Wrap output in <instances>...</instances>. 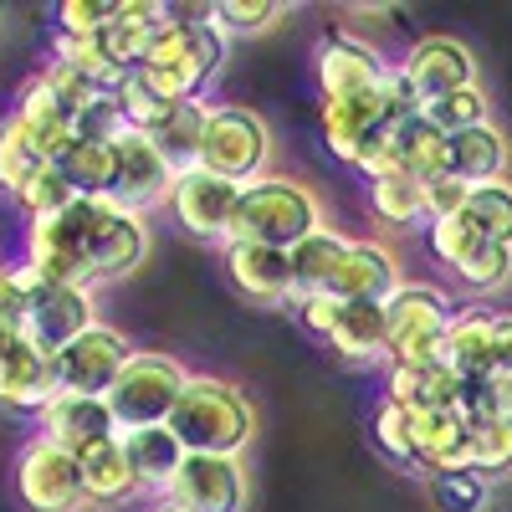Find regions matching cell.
Returning a JSON list of instances; mask_svg holds the SVG:
<instances>
[{"mask_svg":"<svg viewBox=\"0 0 512 512\" xmlns=\"http://www.w3.org/2000/svg\"><path fill=\"white\" fill-rule=\"evenodd\" d=\"M118 0H62L57 6V36H98L113 26Z\"/></svg>","mask_w":512,"mask_h":512,"instance_id":"obj_46","label":"cell"},{"mask_svg":"<svg viewBox=\"0 0 512 512\" xmlns=\"http://www.w3.org/2000/svg\"><path fill=\"white\" fill-rule=\"evenodd\" d=\"M41 169H47V159H41L21 134H16V123L6 118V123H0V195H21L36 175H41Z\"/></svg>","mask_w":512,"mask_h":512,"instance_id":"obj_40","label":"cell"},{"mask_svg":"<svg viewBox=\"0 0 512 512\" xmlns=\"http://www.w3.org/2000/svg\"><path fill=\"white\" fill-rule=\"evenodd\" d=\"M384 72H390V62H384L374 47H364L359 36L333 31L318 47V93H323V103H349V98L379 93Z\"/></svg>","mask_w":512,"mask_h":512,"instance_id":"obj_15","label":"cell"},{"mask_svg":"<svg viewBox=\"0 0 512 512\" xmlns=\"http://www.w3.org/2000/svg\"><path fill=\"white\" fill-rule=\"evenodd\" d=\"M431 497L441 512H482L487 507V477L477 472H441L431 477Z\"/></svg>","mask_w":512,"mask_h":512,"instance_id":"obj_45","label":"cell"},{"mask_svg":"<svg viewBox=\"0 0 512 512\" xmlns=\"http://www.w3.org/2000/svg\"><path fill=\"white\" fill-rule=\"evenodd\" d=\"M72 200H77V190H72V180L62 175V164H47L41 175L16 195V210H21V221L31 226V221H52V216H62V210H72Z\"/></svg>","mask_w":512,"mask_h":512,"instance_id":"obj_36","label":"cell"},{"mask_svg":"<svg viewBox=\"0 0 512 512\" xmlns=\"http://www.w3.org/2000/svg\"><path fill=\"white\" fill-rule=\"evenodd\" d=\"M425 246H431V256H436V262L441 267H461L466 262V256H472L477 246H482V231L472 226V221H466V216H451V221H431V226H425Z\"/></svg>","mask_w":512,"mask_h":512,"instance_id":"obj_44","label":"cell"},{"mask_svg":"<svg viewBox=\"0 0 512 512\" xmlns=\"http://www.w3.org/2000/svg\"><path fill=\"white\" fill-rule=\"evenodd\" d=\"M128 359H134L128 338L118 328L98 323V328H88L82 338H72L62 354H52L57 390H67V395H108V384L118 379V369Z\"/></svg>","mask_w":512,"mask_h":512,"instance_id":"obj_12","label":"cell"},{"mask_svg":"<svg viewBox=\"0 0 512 512\" xmlns=\"http://www.w3.org/2000/svg\"><path fill=\"white\" fill-rule=\"evenodd\" d=\"M82 241H88L93 282H118L149 256V226L139 210L118 205L113 195H82Z\"/></svg>","mask_w":512,"mask_h":512,"instance_id":"obj_7","label":"cell"},{"mask_svg":"<svg viewBox=\"0 0 512 512\" xmlns=\"http://www.w3.org/2000/svg\"><path fill=\"white\" fill-rule=\"evenodd\" d=\"M292 277H297V297L303 292H333L338 282V267H344V256H349V236H338L328 226H318L313 236H303L292 251Z\"/></svg>","mask_w":512,"mask_h":512,"instance_id":"obj_29","label":"cell"},{"mask_svg":"<svg viewBox=\"0 0 512 512\" xmlns=\"http://www.w3.org/2000/svg\"><path fill=\"white\" fill-rule=\"evenodd\" d=\"M164 502L185 507V512H241L246 502L241 456H190L185 451L175 482L164 487Z\"/></svg>","mask_w":512,"mask_h":512,"instance_id":"obj_14","label":"cell"},{"mask_svg":"<svg viewBox=\"0 0 512 512\" xmlns=\"http://www.w3.org/2000/svg\"><path fill=\"white\" fill-rule=\"evenodd\" d=\"M338 308H344V303H338L333 292H303V297L292 303L297 323H303L313 338H323V344H328V333H333V323H338Z\"/></svg>","mask_w":512,"mask_h":512,"instance_id":"obj_50","label":"cell"},{"mask_svg":"<svg viewBox=\"0 0 512 512\" xmlns=\"http://www.w3.org/2000/svg\"><path fill=\"white\" fill-rule=\"evenodd\" d=\"M36 77L47 82V88H52V98H57L67 113H82V108H88V103L98 98V88H93V82H88V77H77V72H72V67H62V62H47V67H41Z\"/></svg>","mask_w":512,"mask_h":512,"instance_id":"obj_48","label":"cell"},{"mask_svg":"<svg viewBox=\"0 0 512 512\" xmlns=\"http://www.w3.org/2000/svg\"><path fill=\"white\" fill-rule=\"evenodd\" d=\"M328 349H338V359H349V364L384 359V349H390L384 308L379 303H344V308H338L333 333H328Z\"/></svg>","mask_w":512,"mask_h":512,"instance_id":"obj_28","label":"cell"},{"mask_svg":"<svg viewBox=\"0 0 512 512\" xmlns=\"http://www.w3.org/2000/svg\"><path fill=\"white\" fill-rule=\"evenodd\" d=\"M57 395V369H52V354H41L31 344H21L6 364H0V405L6 410H41Z\"/></svg>","mask_w":512,"mask_h":512,"instance_id":"obj_26","label":"cell"},{"mask_svg":"<svg viewBox=\"0 0 512 512\" xmlns=\"http://www.w3.org/2000/svg\"><path fill=\"white\" fill-rule=\"evenodd\" d=\"M492 374L512 379V313H492Z\"/></svg>","mask_w":512,"mask_h":512,"instance_id":"obj_51","label":"cell"},{"mask_svg":"<svg viewBox=\"0 0 512 512\" xmlns=\"http://www.w3.org/2000/svg\"><path fill=\"white\" fill-rule=\"evenodd\" d=\"M205 16L221 26V36H251V31H267L272 21H282L287 11L277 0H216Z\"/></svg>","mask_w":512,"mask_h":512,"instance_id":"obj_43","label":"cell"},{"mask_svg":"<svg viewBox=\"0 0 512 512\" xmlns=\"http://www.w3.org/2000/svg\"><path fill=\"white\" fill-rule=\"evenodd\" d=\"M77 466H82V492H88V502H98V507H123V502H134L144 492L139 477H134V466H128V456H123L118 436L88 446L77 456Z\"/></svg>","mask_w":512,"mask_h":512,"instance_id":"obj_24","label":"cell"},{"mask_svg":"<svg viewBox=\"0 0 512 512\" xmlns=\"http://www.w3.org/2000/svg\"><path fill=\"white\" fill-rule=\"evenodd\" d=\"M185 369L180 359L169 354H154V349H134L118 369V379L108 384V410H113V425L118 431H144V425H169V410H175L180 390H185Z\"/></svg>","mask_w":512,"mask_h":512,"instance_id":"obj_4","label":"cell"},{"mask_svg":"<svg viewBox=\"0 0 512 512\" xmlns=\"http://www.w3.org/2000/svg\"><path fill=\"white\" fill-rule=\"evenodd\" d=\"M456 318V303L431 287V282H400V292L384 303V328H390V364H441V344L446 328Z\"/></svg>","mask_w":512,"mask_h":512,"instance_id":"obj_5","label":"cell"},{"mask_svg":"<svg viewBox=\"0 0 512 512\" xmlns=\"http://www.w3.org/2000/svg\"><path fill=\"white\" fill-rule=\"evenodd\" d=\"M41 282L21 267V262H0V323H26V308H31V292Z\"/></svg>","mask_w":512,"mask_h":512,"instance_id":"obj_47","label":"cell"},{"mask_svg":"<svg viewBox=\"0 0 512 512\" xmlns=\"http://www.w3.org/2000/svg\"><path fill=\"white\" fill-rule=\"evenodd\" d=\"M21 267L41 287H88L93 292L88 241H82V195L72 200V210H62V216L26 226V236H21Z\"/></svg>","mask_w":512,"mask_h":512,"instance_id":"obj_8","label":"cell"},{"mask_svg":"<svg viewBox=\"0 0 512 512\" xmlns=\"http://www.w3.org/2000/svg\"><path fill=\"white\" fill-rule=\"evenodd\" d=\"M507 169V139L497 123H482V128H466V134H451L446 139V175H456L461 185H492L502 180Z\"/></svg>","mask_w":512,"mask_h":512,"instance_id":"obj_25","label":"cell"},{"mask_svg":"<svg viewBox=\"0 0 512 512\" xmlns=\"http://www.w3.org/2000/svg\"><path fill=\"white\" fill-rule=\"evenodd\" d=\"M466 221L482 231V241L512 246V185H507V180L477 185L472 200H466Z\"/></svg>","mask_w":512,"mask_h":512,"instance_id":"obj_35","label":"cell"},{"mask_svg":"<svg viewBox=\"0 0 512 512\" xmlns=\"http://www.w3.org/2000/svg\"><path fill=\"white\" fill-rule=\"evenodd\" d=\"M466 200H472V185H461L456 175L425 180V226H431V221H451V216H466Z\"/></svg>","mask_w":512,"mask_h":512,"instance_id":"obj_49","label":"cell"},{"mask_svg":"<svg viewBox=\"0 0 512 512\" xmlns=\"http://www.w3.org/2000/svg\"><path fill=\"white\" fill-rule=\"evenodd\" d=\"M400 77H405V88L425 108V103H436L446 93L477 88V57L456 36H420L415 47L405 52V62H400Z\"/></svg>","mask_w":512,"mask_h":512,"instance_id":"obj_11","label":"cell"},{"mask_svg":"<svg viewBox=\"0 0 512 512\" xmlns=\"http://www.w3.org/2000/svg\"><path fill=\"white\" fill-rule=\"evenodd\" d=\"M420 118L431 123V128H441L446 139H451V134H466V128L492 123V118H487V93H482V82H477V88H461V93H446V98H436V103H425Z\"/></svg>","mask_w":512,"mask_h":512,"instance_id":"obj_37","label":"cell"},{"mask_svg":"<svg viewBox=\"0 0 512 512\" xmlns=\"http://www.w3.org/2000/svg\"><path fill=\"white\" fill-rule=\"evenodd\" d=\"M379 128H400V123H390L379 93L349 98V103H323V113H318L323 149H328L338 164H349V169H359V159H364V149H369V139L379 134Z\"/></svg>","mask_w":512,"mask_h":512,"instance_id":"obj_20","label":"cell"},{"mask_svg":"<svg viewBox=\"0 0 512 512\" xmlns=\"http://www.w3.org/2000/svg\"><path fill=\"white\" fill-rule=\"evenodd\" d=\"M369 431H374V446L400 461V466H415V436H410V410L395 405V400H379L374 405V420H369Z\"/></svg>","mask_w":512,"mask_h":512,"instance_id":"obj_42","label":"cell"},{"mask_svg":"<svg viewBox=\"0 0 512 512\" xmlns=\"http://www.w3.org/2000/svg\"><path fill=\"white\" fill-rule=\"evenodd\" d=\"M159 512H185V507H169V502H159Z\"/></svg>","mask_w":512,"mask_h":512,"instance_id":"obj_52","label":"cell"},{"mask_svg":"<svg viewBox=\"0 0 512 512\" xmlns=\"http://www.w3.org/2000/svg\"><path fill=\"white\" fill-rule=\"evenodd\" d=\"M400 164L410 180H441L446 175V134L441 128H431L425 118H410L400 123Z\"/></svg>","mask_w":512,"mask_h":512,"instance_id":"obj_33","label":"cell"},{"mask_svg":"<svg viewBox=\"0 0 512 512\" xmlns=\"http://www.w3.org/2000/svg\"><path fill=\"white\" fill-rule=\"evenodd\" d=\"M16 497L31 512H82L88 492H82V466L72 451L31 436L16 456Z\"/></svg>","mask_w":512,"mask_h":512,"instance_id":"obj_9","label":"cell"},{"mask_svg":"<svg viewBox=\"0 0 512 512\" xmlns=\"http://www.w3.org/2000/svg\"><path fill=\"white\" fill-rule=\"evenodd\" d=\"M226 272H231L236 292H246L251 303H267V308H292V303H297L292 256L277 251V246L226 241Z\"/></svg>","mask_w":512,"mask_h":512,"instance_id":"obj_18","label":"cell"},{"mask_svg":"<svg viewBox=\"0 0 512 512\" xmlns=\"http://www.w3.org/2000/svg\"><path fill=\"white\" fill-rule=\"evenodd\" d=\"M323 226L318 216V200L297 185V180H282V175H262L241 185V200H236V216H231V231L226 241H256V246H277V251H292L303 236H313ZM221 241V246H226Z\"/></svg>","mask_w":512,"mask_h":512,"instance_id":"obj_3","label":"cell"},{"mask_svg":"<svg viewBox=\"0 0 512 512\" xmlns=\"http://www.w3.org/2000/svg\"><path fill=\"white\" fill-rule=\"evenodd\" d=\"M369 210L374 221L384 226H425V185L410 180V175H384V180H369Z\"/></svg>","mask_w":512,"mask_h":512,"instance_id":"obj_32","label":"cell"},{"mask_svg":"<svg viewBox=\"0 0 512 512\" xmlns=\"http://www.w3.org/2000/svg\"><path fill=\"white\" fill-rule=\"evenodd\" d=\"M113 98H118V113H123V128H134V134H154V128L175 113V103H164L149 82L139 77V72H128L118 88H113Z\"/></svg>","mask_w":512,"mask_h":512,"instance_id":"obj_39","label":"cell"},{"mask_svg":"<svg viewBox=\"0 0 512 512\" xmlns=\"http://www.w3.org/2000/svg\"><path fill=\"white\" fill-rule=\"evenodd\" d=\"M400 267L395 256L384 251L379 241H349V256L344 267H338V282H333V297L338 303H390V297L400 292Z\"/></svg>","mask_w":512,"mask_h":512,"instance_id":"obj_22","label":"cell"},{"mask_svg":"<svg viewBox=\"0 0 512 512\" xmlns=\"http://www.w3.org/2000/svg\"><path fill=\"white\" fill-rule=\"evenodd\" d=\"M62 175L77 195H108L113 190V144H72L62 154Z\"/></svg>","mask_w":512,"mask_h":512,"instance_id":"obj_38","label":"cell"},{"mask_svg":"<svg viewBox=\"0 0 512 512\" xmlns=\"http://www.w3.org/2000/svg\"><path fill=\"white\" fill-rule=\"evenodd\" d=\"M11 123H16V134L47 164H62V154L77 144V113H67L41 77H31L26 88H21V103H16Z\"/></svg>","mask_w":512,"mask_h":512,"instance_id":"obj_19","label":"cell"},{"mask_svg":"<svg viewBox=\"0 0 512 512\" xmlns=\"http://www.w3.org/2000/svg\"><path fill=\"white\" fill-rule=\"evenodd\" d=\"M98 328V303L88 287H36L21 323V338L41 354H62L72 338Z\"/></svg>","mask_w":512,"mask_h":512,"instance_id":"obj_13","label":"cell"},{"mask_svg":"<svg viewBox=\"0 0 512 512\" xmlns=\"http://www.w3.org/2000/svg\"><path fill=\"white\" fill-rule=\"evenodd\" d=\"M118 441H123V456H128V466H134L139 487L164 497V487L175 482L180 461H185L180 436L169 431V425H144V431H118Z\"/></svg>","mask_w":512,"mask_h":512,"instance_id":"obj_23","label":"cell"},{"mask_svg":"<svg viewBox=\"0 0 512 512\" xmlns=\"http://www.w3.org/2000/svg\"><path fill=\"white\" fill-rule=\"evenodd\" d=\"M210 113H216V103H205V98L180 103V108L149 134V139L159 144V154L175 164V175H185V169L200 164V144H205V123H210Z\"/></svg>","mask_w":512,"mask_h":512,"instance_id":"obj_30","label":"cell"},{"mask_svg":"<svg viewBox=\"0 0 512 512\" xmlns=\"http://www.w3.org/2000/svg\"><path fill=\"white\" fill-rule=\"evenodd\" d=\"M441 364L461 379H487L492 374V313L487 308H461L446 328Z\"/></svg>","mask_w":512,"mask_h":512,"instance_id":"obj_27","label":"cell"},{"mask_svg":"<svg viewBox=\"0 0 512 512\" xmlns=\"http://www.w3.org/2000/svg\"><path fill=\"white\" fill-rule=\"evenodd\" d=\"M175 164L159 154V144L149 134H134V128H123L113 139V200L128 205V210H144L149 205H169V190H175Z\"/></svg>","mask_w":512,"mask_h":512,"instance_id":"obj_10","label":"cell"},{"mask_svg":"<svg viewBox=\"0 0 512 512\" xmlns=\"http://www.w3.org/2000/svg\"><path fill=\"white\" fill-rule=\"evenodd\" d=\"M267 154H272V128L251 108L221 103L205 123V144H200L195 169H205V175H216L226 185H251L267 175Z\"/></svg>","mask_w":512,"mask_h":512,"instance_id":"obj_6","label":"cell"},{"mask_svg":"<svg viewBox=\"0 0 512 512\" xmlns=\"http://www.w3.org/2000/svg\"><path fill=\"white\" fill-rule=\"evenodd\" d=\"M52 62L72 67L77 77H88L98 93H113L128 77V67H118V57L108 47V31H98V36H52Z\"/></svg>","mask_w":512,"mask_h":512,"instance_id":"obj_31","label":"cell"},{"mask_svg":"<svg viewBox=\"0 0 512 512\" xmlns=\"http://www.w3.org/2000/svg\"><path fill=\"white\" fill-rule=\"evenodd\" d=\"M236 200H241V185H226L216 175H205V169H185V175L175 180V190H169L175 221L200 241H226Z\"/></svg>","mask_w":512,"mask_h":512,"instance_id":"obj_17","label":"cell"},{"mask_svg":"<svg viewBox=\"0 0 512 512\" xmlns=\"http://www.w3.org/2000/svg\"><path fill=\"white\" fill-rule=\"evenodd\" d=\"M456 282L466 292H497L512 282V246H497V241H482L466 262L456 267Z\"/></svg>","mask_w":512,"mask_h":512,"instance_id":"obj_41","label":"cell"},{"mask_svg":"<svg viewBox=\"0 0 512 512\" xmlns=\"http://www.w3.org/2000/svg\"><path fill=\"white\" fill-rule=\"evenodd\" d=\"M169 431L180 436L190 456H241L256 436V410L246 390H236L221 374H190L169 410Z\"/></svg>","mask_w":512,"mask_h":512,"instance_id":"obj_2","label":"cell"},{"mask_svg":"<svg viewBox=\"0 0 512 512\" xmlns=\"http://www.w3.org/2000/svg\"><path fill=\"white\" fill-rule=\"evenodd\" d=\"M410 436H415V466H425L431 477L472 472V425L456 410H410Z\"/></svg>","mask_w":512,"mask_h":512,"instance_id":"obj_21","label":"cell"},{"mask_svg":"<svg viewBox=\"0 0 512 512\" xmlns=\"http://www.w3.org/2000/svg\"><path fill=\"white\" fill-rule=\"evenodd\" d=\"M221 62H226V36H221L216 21L210 16H169L149 41V52L139 62V77L164 103L180 108V103L205 98V88H210V77L221 72Z\"/></svg>","mask_w":512,"mask_h":512,"instance_id":"obj_1","label":"cell"},{"mask_svg":"<svg viewBox=\"0 0 512 512\" xmlns=\"http://www.w3.org/2000/svg\"><path fill=\"white\" fill-rule=\"evenodd\" d=\"M36 436L72 451V456H82L88 446L118 436V425H113V410H108L103 395H67V390H57L47 405L36 410Z\"/></svg>","mask_w":512,"mask_h":512,"instance_id":"obj_16","label":"cell"},{"mask_svg":"<svg viewBox=\"0 0 512 512\" xmlns=\"http://www.w3.org/2000/svg\"><path fill=\"white\" fill-rule=\"evenodd\" d=\"M472 472L487 482L512 472V410L472 420Z\"/></svg>","mask_w":512,"mask_h":512,"instance_id":"obj_34","label":"cell"}]
</instances>
